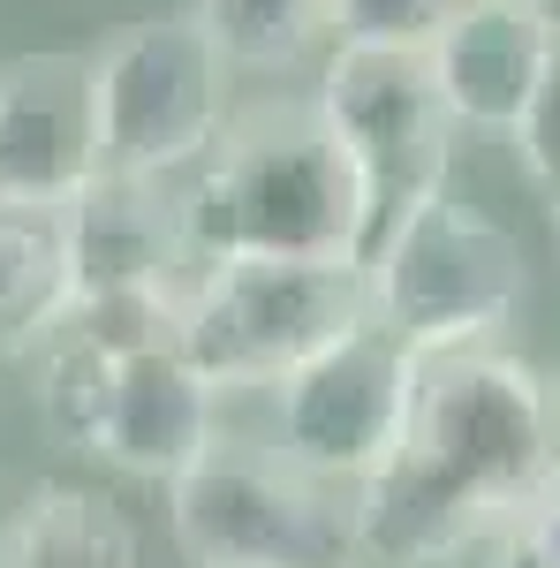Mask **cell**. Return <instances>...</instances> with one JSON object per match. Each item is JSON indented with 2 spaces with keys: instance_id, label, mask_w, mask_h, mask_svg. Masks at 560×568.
Masks as SVG:
<instances>
[{
  "instance_id": "cell-1",
  "label": "cell",
  "mask_w": 560,
  "mask_h": 568,
  "mask_svg": "<svg viewBox=\"0 0 560 568\" xmlns=\"http://www.w3.org/2000/svg\"><path fill=\"white\" fill-rule=\"evenodd\" d=\"M197 265L220 258H364V190L310 106L227 122L220 144L174 182Z\"/></svg>"
},
{
  "instance_id": "cell-2",
  "label": "cell",
  "mask_w": 560,
  "mask_h": 568,
  "mask_svg": "<svg viewBox=\"0 0 560 568\" xmlns=\"http://www.w3.org/2000/svg\"><path fill=\"white\" fill-rule=\"evenodd\" d=\"M364 304L417 356L485 349L530 304V258L492 213L439 190L364 258Z\"/></svg>"
},
{
  "instance_id": "cell-3",
  "label": "cell",
  "mask_w": 560,
  "mask_h": 568,
  "mask_svg": "<svg viewBox=\"0 0 560 568\" xmlns=\"http://www.w3.org/2000/svg\"><path fill=\"white\" fill-rule=\"evenodd\" d=\"M167 530L190 568H364L348 485L243 439H213L167 485Z\"/></svg>"
},
{
  "instance_id": "cell-4",
  "label": "cell",
  "mask_w": 560,
  "mask_h": 568,
  "mask_svg": "<svg viewBox=\"0 0 560 568\" xmlns=\"http://www.w3.org/2000/svg\"><path fill=\"white\" fill-rule=\"evenodd\" d=\"M364 318V265L348 258H220L197 265L174 342L220 394H235L281 387Z\"/></svg>"
},
{
  "instance_id": "cell-5",
  "label": "cell",
  "mask_w": 560,
  "mask_h": 568,
  "mask_svg": "<svg viewBox=\"0 0 560 568\" xmlns=\"http://www.w3.org/2000/svg\"><path fill=\"white\" fill-rule=\"evenodd\" d=\"M310 114L326 122V136L356 168V190H364V258H371L425 197L447 190L455 114L439 99L431 53L425 45H387V39H342L334 61H326V77H318Z\"/></svg>"
},
{
  "instance_id": "cell-6",
  "label": "cell",
  "mask_w": 560,
  "mask_h": 568,
  "mask_svg": "<svg viewBox=\"0 0 560 568\" xmlns=\"http://www.w3.org/2000/svg\"><path fill=\"white\" fill-rule=\"evenodd\" d=\"M409 447L462 500H477L485 516H508V508H522L530 493H546L560 478L553 387L522 356H500V349L425 356Z\"/></svg>"
},
{
  "instance_id": "cell-7",
  "label": "cell",
  "mask_w": 560,
  "mask_h": 568,
  "mask_svg": "<svg viewBox=\"0 0 560 568\" xmlns=\"http://www.w3.org/2000/svg\"><path fill=\"white\" fill-rule=\"evenodd\" d=\"M227 53L190 16H144L91 53L99 91V175L182 182L227 130Z\"/></svg>"
},
{
  "instance_id": "cell-8",
  "label": "cell",
  "mask_w": 560,
  "mask_h": 568,
  "mask_svg": "<svg viewBox=\"0 0 560 568\" xmlns=\"http://www.w3.org/2000/svg\"><path fill=\"white\" fill-rule=\"evenodd\" d=\"M425 356L401 349L387 326H348L342 342L296 364L273 394V447L326 485H356L387 463L417 425Z\"/></svg>"
},
{
  "instance_id": "cell-9",
  "label": "cell",
  "mask_w": 560,
  "mask_h": 568,
  "mask_svg": "<svg viewBox=\"0 0 560 568\" xmlns=\"http://www.w3.org/2000/svg\"><path fill=\"white\" fill-rule=\"evenodd\" d=\"M99 182V91L91 53L0 61V197L69 205Z\"/></svg>"
},
{
  "instance_id": "cell-10",
  "label": "cell",
  "mask_w": 560,
  "mask_h": 568,
  "mask_svg": "<svg viewBox=\"0 0 560 568\" xmlns=\"http://www.w3.org/2000/svg\"><path fill=\"white\" fill-rule=\"evenodd\" d=\"M69 281H77V304H91V296H130V288L190 296L197 251L182 235L174 182L99 175L84 197H69Z\"/></svg>"
},
{
  "instance_id": "cell-11",
  "label": "cell",
  "mask_w": 560,
  "mask_h": 568,
  "mask_svg": "<svg viewBox=\"0 0 560 568\" xmlns=\"http://www.w3.org/2000/svg\"><path fill=\"white\" fill-rule=\"evenodd\" d=\"M455 130H516L553 61V16L522 0H455L425 39Z\"/></svg>"
},
{
  "instance_id": "cell-12",
  "label": "cell",
  "mask_w": 560,
  "mask_h": 568,
  "mask_svg": "<svg viewBox=\"0 0 560 568\" xmlns=\"http://www.w3.org/2000/svg\"><path fill=\"white\" fill-rule=\"evenodd\" d=\"M213 439H220V387L182 356V342L122 356L99 463H114L130 478H152V485H174L190 463H205Z\"/></svg>"
},
{
  "instance_id": "cell-13",
  "label": "cell",
  "mask_w": 560,
  "mask_h": 568,
  "mask_svg": "<svg viewBox=\"0 0 560 568\" xmlns=\"http://www.w3.org/2000/svg\"><path fill=\"white\" fill-rule=\"evenodd\" d=\"M77 304L69 281V205L0 197V356L45 349Z\"/></svg>"
},
{
  "instance_id": "cell-14",
  "label": "cell",
  "mask_w": 560,
  "mask_h": 568,
  "mask_svg": "<svg viewBox=\"0 0 560 568\" xmlns=\"http://www.w3.org/2000/svg\"><path fill=\"white\" fill-rule=\"evenodd\" d=\"M0 568H144V538L106 493L39 485L0 524Z\"/></svg>"
},
{
  "instance_id": "cell-15",
  "label": "cell",
  "mask_w": 560,
  "mask_h": 568,
  "mask_svg": "<svg viewBox=\"0 0 560 568\" xmlns=\"http://www.w3.org/2000/svg\"><path fill=\"white\" fill-rule=\"evenodd\" d=\"M114 372H122V356L91 349L84 334H53L45 342V364H39V425L53 447H69V455H99V439H106V409H114Z\"/></svg>"
},
{
  "instance_id": "cell-16",
  "label": "cell",
  "mask_w": 560,
  "mask_h": 568,
  "mask_svg": "<svg viewBox=\"0 0 560 568\" xmlns=\"http://www.w3.org/2000/svg\"><path fill=\"white\" fill-rule=\"evenodd\" d=\"M197 23L213 31L227 69H288L318 45V31H334V8L326 0H197Z\"/></svg>"
},
{
  "instance_id": "cell-17",
  "label": "cell",
  "mask_w": 560,
  "mask_h": 568,
  "mask_svg": "<svg viewBox=\"0 0 560 568\" xmlns=\"http://www.w3.org/2000/svg\"><path fill=\"white\" fill-rule=\"evenodd\" d=\"M462 568H560V478L546 493H530L522 508L492 516Z\"/></svg>"
},
{
  "instance_id": "cell-18",
  "label": "cell",
  "mask_w": 560,
  "mask_h": 568,
  "mask_svg": "<svg viewBox=\"0 0 560 568\" xmlns=\"http://www.w3.org/2000/svg\"><path fill=\"white\" fill-rule=\"evenodd\" d=\"M508 136H516V160L530 168V182L546 197H560V23H553V61H546V77H538V91H530V106Z\"/></svg>"
},
{
  "instance_id": "cell-19",
  "label": "cell",
  "mask_w": 560,
  "mask_h": 568,
  "mask_svg": "<svg viewBox=\"0 0 560 568\" xmlns=\"http://www.w3.org/2000/svg\"><path fill=\"white\" fill-rule=\"evenodd\" d=\"M342 39H387V45H425L439 31V16L455 0H326Z\"/></svg>"
},
{
  "instance_id": "cell-20",
  "label": "cell",
  "mask_w": 560,
  "mask_h": 568,
  "mask_svg": "<svg viewBox=\"0 0 560 568\" xmlns=\"http://www.w3.org/2000/svg\"><path fill=\"white\" fill-rule=\"evenodd\" d=\"M522 8H546V16H553V0H522Z\"/></svg>"
},
{
  "instance_id": "cell-21",
  "label": "cell",
  "mask_w": 560,
  "mask_h": 568,
  "mask_svg": "<svg viewBox=\"0 0 560 568\" xmlns=\"http://www.w3.org/2000/svg\"><path fill=\"white\" fill-rule=\"evenodd\" d=\"M553 227H560V197H553Z\"/></svg>"
},
{
  "instance_id": "cell-22",
  "label": "cell",
  "mask_w": 560,
  "mask_h": 568,
  "mask_svg": "<svg viewBox=\"0 0 560 568\" xmlns=\"http://www.w3.org/2000/svg\"><path fill=\"white\" fill-rule=\"evenodd\" d=\"M553 417H560V387H553Z\"/></svg>"
},
{
  "instance_id": "cell-23",
  "label": "cell",
  "mask_w": 560,
  "mask_h": 568,
  "mask_svg": "<svg viewBox=\"0 0 560 568\" xmlns=\"http://www.w3.org/2000/svg\"><path fill=\"white\" fill-rule=\"evenodd\" d=\"M553 23H560V0H553Z\"/></svg>"
}]
</instances>
